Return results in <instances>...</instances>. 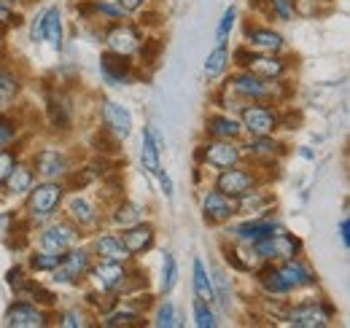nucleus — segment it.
<instances>
[{
	"label": "nucleus",
	"instance_id": "obj_38",
	"mask_svg": "<svg viewBox=\"0 0 350 328\" xmlns=\"http://www.w3.org/2000/svg\"><path fill=\"white\" fill-rule=\"evenodd\" d=\"M194 323H197L200 328L216 326V318H213V312L208 310V304H205V301H200V304L194 307Z\"/></svg>",
	"mask_w": 350,
	"mask_h": 328
},
{
	"label": "nucleus",
	"instance_id": "obj_42",
	"mask_svg": "<svg viewBox=\"0 0 350 328\" xmlns=\"http://www.w3.org/2000/svg\"><path fill=\"white\" fill-rule=\"evenodd\" d=\"M213 277H216V288H219V301L224 304V307H229V286H226L224 272H216Z\"/></svg>",
	"mask_w": 350,
	"mask_h": 328
},
{
	"label": "nucleus",
	"instance_id": "obj_35",
	"mask_svg": "<svg viewBox=\"0 0 350 328\" xmlns=\"http://www.w3.org/2000/svg\"><path fill=\"white\" fill-rule=\"evenodd\" d=\"M175 277H178V266H175V258L167 253V256H165V266H162V288H165V293L173 290Z\"/></svg>",
	"mask_w": 350,
	"mask_h": 328
},
{
	"label": "nucleus",
	"instance_id": "obj_14",
	"mask_svg": "<svg viewBox=\"0 0 350 328\" xmlns=\"http://www.w3.org/2000/svg\"><path fill=\"white\" fill-rule=\"evenodd\" d=\"M278 275H280V280H283L286 290L305 288V286H310V283H312V275L307 272L299 261H291V258H286V264L278 269Z\"/></svg>",
	"mask_w": 350,
	"mask_h": 328
},
{
	"label": "nucleus",
	"instance_id": "obj_34",
	"mask_svg": "<svg viewBox=\"0 0 350 328\" xmlns=\"http://www.w3.org/2000/svg\"><path fill=\"white\" fill-rule=\"evenodd\" d=\"M59 261H62V253H54V250H46V253L33 256V266L36 269H57Z\"/></svg>",
	"mask_w": 350,
	"mask_h": 328
},
{
	"label": "nucleus",
	"instance_id": "obj_24",
	"mask_svg": "<svg viewBox=\"0 0 350 328\" xmlns=\"http://www.w3.org/2000/svg\"><path fill=\"white\" fill-rule=\"evenodd\" d=\"M3 183L8 186V191H11V194H25V191H30L33 172H30L27 167H16V164H14V169L8 172V178H5Z\"/></svg>",
	"mask_w": 350,
	"mask_h": 328
},
{
	"label": "nucleus",
	"instance_id": "obj_20",
	"mask_svg": "<svg viewBox=\"0 0 350 328\" xmlns=\"http://www.w3.org/2000/svg\"><path fill=\"white\" fill-rule=\"evenodd\" d=\"M122 243H124V247H127L130 253H140V250L151 247V243H154V232H151V226L132 223V229L122 237Z\"/></svg>",
	"mask_w": 350,
	"mask_h": 328
},
{
	"label": "nucleus",
	"instance_id": "obj_11",
	"mask_svg": "<svg viewBox=\"0 0 350 328\" xmlns=\"http://www.w3.org/2000/svg\"><path fill=\"white\" fill-rule=\"evenodd\" d=\"M240 59H245L243 65L248 68V73H254L256 79H278L280 73H283V62L280 59H272V57H248L245 51H240L237 54Z\"/></svg>",
	"mask_w": 350,
	"mask_h": 328
},
{
	"label": "nucleus",
	"instance_id": "obj_15",
	"mask_svg": "<svg viewBox=\"0 0 350 328\" xmlns=\"http://www.w3.org/2000/svg\"><path fill=\"white\" fill-rule=\"evenodd\" d=\"M108 46H111V51H116V54H132L135 49H137V33L132 30V27H113L111 33H108Z\"/></svg>",
	"mask_w": 350,
	"mask_h": 328
},
{
	"label": "nucleus",
	"instance_id": "obj_45",
	"mask_svg": "<svg viewBox=\"0 0 350 328\" xmlns=\"http://www.w3.org/2000/svg\"><path fill=\"white\" fill-rule=\"evenodd\" d=\"M62 326H68V328H76V326H87V320L79 315V312H68L65 318H62Z\"/></svg>",
	"mask_w": 350,
	"mask_h": 328
},
{
	"label": "nucleus",
	"instance_id": "obj_39",
	"mask_svg": "<svg viewBox=\"0 0 350 328\" xmlns=\"http://www.w3.org/2000/svg\"><path fill=\"white\" fill-rule=\"evenodd\" d=\"M248 148H251L254 154H264V156H272L278 146H275V143H272V140H269L267 135H262V137H256V140H254V143H251Z\"/></svg>",
	"mask_w": 350,
	"mask_h": 328
},
{
	"label": "nucleus",
	"instance_id": "obj_51",
	"mask_svg": "<svg viewBox=\"0 0 350 328\" xmlns=\"http://www.w3.org/2000/svg\"><path fill=\"white\" fill-rule=\"evenodd\" d=\"M146 0H122V8L124 11H135V8H140Z\"/></svg>",
	"mask_w": 350,
	"mask_h": 328
},
{
	"label": "nucleus",
	"instance_id": "obj_23",
	"mask_svg": "<svg viewBox=\"0 0 350 328\" xmlns=\"http://www.w3.org/2000/svg\"><path fill=\"white\" fill-rule=\"evenodd\" d=\"M140 159H143L146 172H151V175H157V172L162 169V167H159V148H157V143H154V137H151V129H146V135H143Z\"/></svg>",
	"mask_w": 350,
	"mask_h": 328
},
{
	"label": "nucleus",
	"instance_id": "obj_18",
	"mask_svg": "<svg viewBox=\"0 0 350 328\" xmlns=\"http://www.w3.org/2000/svg\"><path fill=\"white\" fill-rule=\"evenodd\" d=\"M73 240H76V234L68 226H51V229H46V234L41 237L46 250H54V253L68 250V247L73 245Z\"/></svg>",
	"mask_w": 350,
	"mask_h": 328
},
{
	"label": "nucleus",
	"instance_id": "obj_40",
	"mask_svg": "<svg viewBox=\"0 0 350 328\" xmlns=\"http://www.w3.org/2000/svg\"><path fill=\"white\" fill-rule=\"evenodd\" d=\"M157 326H165V328L178 326V318H175L173 304H165V307H159V315H157Z\"/></svg>",
	"mask_w": 350,
	"mask_h": 328
},
{
	"label": "nucleus",
	"instance_id": "obj_17",
	"mask_svg": "<svg viewBox=\"0 0 350 328\" xmlns=\"http://www.w3.org/2000/svg\"><path fill=\"white\" fill-rule=\"evenodd\" d=\"M103 73H105V79L108 81H124L127 79V73H130V62H127V57L124 54H116V51H108L105 57H103Z\"/></svg>",
	"mask_w": 350,
	"mask_h": 328
},
{
	"label": "nucleus",
	"instance_id": "obj_43",
	"mask_svg": "<svg viewBox=\"0 0 350 328\" xmlns=\"http://www.w3.org/2000/svg\"><path fill=\"white\" fill-rule=\"evenodd\" d=\"M14 169V154L8 151H0V183L8 178V172Z\"/></svg>",
	"mask_w": 350,
	"mask_h": 328
},
{
	"label": "nucleus",
	"instance_id": "obj_26",
	"mask_svg": "<svg viewBox=\"0 0 350 328\" xmlns=\"http://www.w3.org/2000/svg\"><path fill=\"white\" fill-rule=\"evenodd\" d=\"M251 46L259 49V51L272 54V51H278V49L283 46V41H280V36L272 33V30H254V33H251Z\"/></svg>",
	"mask_w": 350,
	"mask_h": 328
},
{
	"label": "nucleus",
	"instance_id": "obj_7",
	"mask_svg": "<svg viewBox=\"0 0 350 328\" xmlns=\"http://www.w3.org/2000/svg\"><path fill=\"white\" fill-rule=\"evenodd\" d=\"M103 113H105V126L113 132V137H116V140L130 137L132 116H130V111H127V108H122L119 102H105Z\"/></svg>",
	"mask_w": 350,
	"mask_h": 328
},
{
	"label": "nucleus",
	"instance_id": "obj_16",
	"mask_svg": "<svg viewBox=\"0 0 350 328\" xmlns=\"http://www.w3.org/2000/svg\"><path fill=\"white\" fill-rule=\"evenodd\" d=\"M36 167H38V172L44 178H57V175L65 172V156L59 151H54V148H46L36 156Z\"/></svg>",
	"mask_w": 350,
	"mask_h": 328
},
{
	"label": "nucleus",
	"instance_id": "obj_48",
	"mask_svg": "<svg viewBox=\"0 0 350 328\" xmlns=\"http://www.w3.org/2000/svg\"><path fill=\"white\" fill-rule=\"evenodd\" d=\"M340 237H342V245L348 247L350 245V223L348 221H342V223H340Z\"/></svg>",
	"mask_w": 350,
	"mask_h": 328
},
{
	"label": "nucleus",
	"instance_id": "obj_30",
	"mask_svg": "<svg viewBox=\"0 0 350 328\" xmlns=\"http://www.w3.org/2000/svg\"><path fill=\"white\" fill-rule=\"evenodd\" d=\"M226 59H229V54H226V49L224 46H219L211 57H208V62H205V76L208 79H216L221 70L226 68Z\"/></svg>",
	"mask_w": 350,
	"mask_h": 328
},
{
	"label": "nucleus",
	"instance_id": "obj_49",
	"mask_svg": "<svg viewBox=\"0 0 350 328\" xmlns=\"http://www.w3.org/2000/svg\"><path fill=\"white\" fill-rule=\"evenodd\" d=\"M11 221H14V218H11L8 213H3V215H0V234H8V226H11Z\"/></svg>",
	"mask_w": 350,
	"mask_h": 328
},
{
	"label": "nucleus",
	"instance_id": "obj_27",
	"mask_svg": "<svg viewBox=\"0 0 350 328\" xmlns=\"http://www.w3.org/2000/svg\"><path fill=\"white\" fill-rule=\"evenodd\" d=\"M208 132H211L213 137H219V140H229V137H237L240 126L232 122V119H226V116H213V119L208 122Z\"/></svg>",
	"mask_w": 350,
	"mask_h": 328
},
{
	"label": "nucleus",
	"instance_id": "obj_37",
	"mask_svg": "<svg viewBox=\"0 0 350 328\" xmlns=\"http://www.w3.org/2000/svg\"><path fill=\"white\" fill-rule=\"evenodd\" d=\"M267 3H269V11L283 22L294 16V0H267Z\"/></svg>",
	"mask_w": 350,
	"mask_h": 328
},
{
	"label": "nucleus",
	"instance_id": "obj_36",
	"mask_svg": "<svg viewBox=\"0 0 350 328\" xmlns=\"http://www.w3.org/2000/svg\"><path fill=\"white\" fill-rule=\"evenodd\" d=\"M16 89H19V83H16V79L11 73H0V105H5L8 100H14Z\"/></svg>",
	"mask_w": 350,
	"mask_h": 328
},
{
	"label": "nucleus",
	"instance_id": "obj_25",
	"mask_svg": "<svg viewBox=\"0 0 350 328\" xmlns=\"http://www.w3.org/2000/svg\"><path fill=\"white\" fill-rule=\"evenodd\" d=\"M194 290H197L200 301H205V304L216 299V293H213V286H211V280H208V275H205V266H202V261H194Z\"/></svg>",
	"mask_w": 350,
	"mask_h": 328
},
{
	"label": "nucleus",
	"instance_id": "obj_32",
	"mask_svg": "<svg viewBox=\"0 0 350 328\" xmlns=\"http://www.w3.org/2000/svg\"><path fill=\"white\" fill-rule=\"evenodd\" d=\"M259 280H262L264 290H269V293H286V286H283V280H280L278 269H272V266H267V269H264Z\"/></svg>",
	"mask_w": 350,
	"mask_h": 328
},
{
	"label": "nucleus",
	"instance_id": "obj_13",
	"mask_svg": "<svg viewBox=\"0 0 350 328\" xmlns=\"http://www.w3.org/2000/svg\"><path fill=\"white\" fill-rule=\"evenodd\" d=\"M94 280L100 283L103 290H119V288L124 286V280H127V272L122 269L119 261H108V264L94 269Z\"/></svg>",
	"mask_w": 350,
	"mask_h": 328
},
{
	"label": "nucleus",
	"instance_id": "obj_21",
	"mask_svg": "<svg viewBox=\"0 0 350 328\" xmlns=\"http://www.w3.org/2000/svg\"><path fill=\"white\" fill-rule=\"evenodd\" d=\"M232 86H234V92L243 94V97H256V100H259V97H269V94H272V92L262 83V79H256L254 73H243V76H237Z\"/></svg>",
	"mask_w": 350,
	"mask_h": 328
},
{
	"label": "nucleus",
	"instance_id": "obj_5",
	"mask_svg": "<svg viewBox=\"0 0 350 328\" xmlns=\"http://www.w3.org/2000/svg\"><path fill=\"white\" fill-rule=\"evenodd\" d=\"M59 197H62V189L57 186V183H44V186H38L33 194H30V210H33V215H51L57 205H59Z\"/></svg>",
	"mask_w": 350,
	"mask_h": 328
},
{
	"label": "nucleus",
	"instance_id": "obj_29",
	"mask_svg": "<svg viewBox=\"0 0 350 328\" xmlns=\"http://www.w3.org/2000/svg\"><path fill=\"white\" fill-rule=\"evenodd\" d=\"M68 210H70V218H73V221H79V226L94 223V207L89 205L84 197H73Z\"/></svg>",
	"mask_w": 350,
	"mask_h": 328
},
{
	"label": "nucleus",
	"instance_id": "obj_33",
	"mask_svg": "<svg viewBox=\"0 0 350 328\" xmlns=\"http://www.w3.org/2000/svg\"><path fill=\"white\" fill-rule=\"evenodd\" d=\"M137 221H140V207L132 205V202L119 205V210H116V223H122V226H132V223H137Z\"/></svg>",
	"mask_w": 350,
	"mask_h": 328
},
{
	"label": "nucleus",
	"instance_id": "obj_46",
	"mask_svg": "<svg viewBox=\"0 0 350 328\" xmlns=\"http://www.w3.org/2000/svg\"><path fill=\"white\" fill-rule=\"evenodd\" d=\"M159 49H162V43H159V41H151V43H148V49L143 51V59H146V62L151 65V62L157 59V54H159Z\"/></svg>",
	"mask_w": 350,
	"mask_h": 328
},
{
	"label": "nucleus",
	"instance_id": "obj_41",
	"mask_svg": "<svg viewBox=\"0 0 350 328\" xmlns=\"http://www.w3.org/2000/svg\"><path fill=\"white\" fill-rule=\"evenodd\" d=\"M14 132H16L14 122H11L8 116H3V113H0V146H5L8 140H14Z\"/></svg>",
	"mask_w": 350,
	"mask_h": 328
},
{
	"label": "nucleus",
	"instance_id": "obj_19",
	"mask_svg": "<svg viewBox=\"0 0 350 328\" xmlns=\"http://www.w3.org/2000/svg\"><path fill=\"white\" fill-rule=\"evenodd\" d=\"M97 253L105 258V261H127L130 258V250L124 247V243L119 240V237H113V234H105V237H100L97 240Z\"/></svg>",
	"mask_w": 350,
	"mask_h": 328
},
{
	"label": "nucleus",
	"instance_id": "obj_9",
	"mask_svg": "<svg viewBox=\"0 0 350 328\" xmlns=\"http://www.w3.org/2000/svg\"><path fill=\"white\" fill-rule=\"evenodd\" d=\"M87 269H89V256L84 250H73V253L62 256V261H59V266H57L54 272H57V280L70 283V280L81 277Z\"/></svg>",
	"mask_w": 350,
	"mask_h": 328
},
{
	"label": "nucleus",
	"instance_id": "obj_47",
	"mask_svg": "<svg viewBox=\"0 0 350 328\" xmlns=\"http://www.w3.org/2000/svg\"><path fill=\"white\" fill-rule=\"evenodd\" d=\"M157 175H159V180H162V189H165V194H167V197H173V180H170V175H167V172H162V169H159Z\"/></svg>",
	"mask_w": 350,
	"mask_h": 328
},
{
	"label": "nucleus",
	"instance_id": "obj_44",
	"mask_svg": "<svg viewBox=\"0 0 350 328\" xmlns=\"http://www.w3.org/2000/svg\"><path fill=\"white\" fill-rule=\"evenodd\" d=\"M232 25H234V11L229 8V11L224 14V19H221V25H219V41H224V38H226V33L232 30Z\"/></svg>",
	"mask_w": 350,
	"mask_h": 328
},
{
	"label": "nucleus",
	"instance_id": "obj_12",
	"mask_svg": "<svg viewBox=\"0 0 350 328\" xmlns=\"http://www.w3.org/2000/svg\"><path fill=\"white\" fill-rule=\"evenodd\" d=\"M202 159L208 164H213V167H221V169H226V167H234L237 159H240V151L234 148V146H229V143H211V146H205L202 148Z\"/></svg>",
	"mask_w": 350,
	"mask_h": 328
},
{
	"label": "nucleus",
	"instance_id": "obj_1",
	"mask_svg": "<svg viewBox=\"0 0 350 328\" xmlns=\"http://www.w3.org/2000/svg\"><path fill=\"white\" fill-rule=\"evenodd\" d=\"M254 250L262 258H294L299 250V243L283 232H275L272 237H264L259 243H254Z\"/></svg>",
	"mask_w": 350,
	"mask_h": 328
},
{
	"label": "nucleus",
	"instance_id": "obj_3",
	"mask_svg": "<svg viewBox=\"0 0 350 328\" xmlns=\"http://www.w3.org/2000/svg\"><path fill=\"white\" fill-rule=\"evenodd\" d=\"M254 189V175L245 169H224L219 178V191L226 197H245Z\"/></svg>",
	"mask_w": 350,
	"mask_h": 328
},
{
	"label": "nucleus",
	"instance_id": "obj_4",
	"mask_svg": "<svg viewBox=\"0 0 350 328\" xmlns=\"http://www.w3.org/2000/svg\"><path fill=\"white\" fill-rule=\"evenodd\" d=\"M202 210H205V221L221 223V221H229V218L237 213V205L232 202V197H226V194H221V191H211V194L202 200Z\"/></svg>",
	"mask_w": 350,
	"mask_h": 328
},
{
	"label": "nucleus",
	"instance_id": "obj_2",
	"mask_svg": "<svg viewBox=\"0 0 350 328\" xmlns=\"http://www.w3.org/2000/svg\"><path fill=\"white\" fill-rule=\"evenodd\" d=\"M286 320L297 328H323L329 323V310L321 304H299L286 315Z\"/></svg>",
	"mask_w": 350,
	"mask_h": 328
},
{
	"label": "nucleus",
	"instance_id": "obj_8",
	"mask_svg": "<svg viewBox=\"0 0 350 328\" xmlns=\"http://www.w3.org/2000/svg\"><path fill=\"white\" fill-rule=\"evenodd\" d=\"M36 38H46L54 49L62 46V22H59V11L57 8H49L38 19V25L33 27V41Z\"/></svg>",
	"mask_w": 350,
	"mask_h": 328
},
{
	"label": "nucleus",
	"instance_id": "obj_28",
	"mask_svg": "<svg viewBox=\"0 0 350 328\" xmlns=\"http://www.w3.org/2000/svg\"><path fill=\"white\" fill-rule=\"evenodd\" d=\"M49 116H51V124L59 126V129H68L70 124V108L62 97H49Z\"/></svg>",
	"mask_w": 350,
	"mask_h": 328
},
{
	"label": "nucleus",
	"instance_id": "obj_22",
	"mask_svg": "<svg viewBox=\"0 0 350 328\" xmlns=\"http://www.w3.org/2000/svg\"><path fill=\"white\" fill-rule=\"evenodd\" d=\"M275 232H280V226L254 221V223H243V226H240L234 234H237L240 240H245V243H259V240H264V237H272Z\"/></svg>",
	"mask_w": 350,
	"mask_h": 328
},
{
	"label": "nucleus",
	"instance_id": "obj_50",
	"mask_svg": "<svg viewBox=\"0 0 350 328\" xmlns=\"http://www.w3.org/2000/svg\"><path fill=\"white\" fill-rule=\"evenodd\" d=\"M5 25H11V14H8V8L0 3V27H5Z\"/></svg>",
	"mask_w": 350,
	"mask_h": 328
},
{
	"label": "nucleus",
	"instance_id": "obj_6",
	"mask_svg": "<svg viewBox=\"0 0 350 328\" xmlns=\"http://www.w3.org/2000/svg\"><path fill=\"white\" fill-rule=\"evenodd\" d=\"M243 124L251 135L262 137V135H269L275 126H278V116L269 111V108H262V105H254V108H245L243 111Z\"/></svg>",
	"mask_w": 350,
	"mask_h": 328
},
{
	"label": "nucleus",
	"instance_id": "obj_31",
	"mask_svg": "<svg viewBox=\"0 0 350 328\" xmlns=\"http://www.w3.org/2000/svg\"><path fill=\"white\" fill-rule=\"evenodd\" d=\"M143 320H140V315H135V312H116V315H111V318H105V328H135L140 326Z\"/></svg>",
	"mask_w": 350,
	"mask_h": 328
},
{
	"label": "nucleus",
	"instance_id": "obj_10",
	"mask_svg": "<svg viewBox=\"0 0 350 328\" xmlns=\"http://www.w3.org/2000/svg\"><path fill=\"white\" fill-rule=\"evenodd\" d=\"M8 326L14 328H38L46 326V315L33 304H14L8 310Z\"/></svg>",
	"mask_w": 350,
	"mask_h": 328
}]
</instances>
